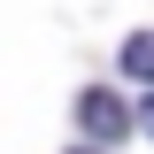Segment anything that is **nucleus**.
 I'll return each instance as SVG.
<instances>
[{
    "label": "nucleus",
    "mask_w": 154,
    "mask_h": 154,
    "mask_svg": "<svg viewBox=\"0 0 154 154\" xmlns=\"http://www.w3.org/2000/svg\"><path fill=\"white\" fill-rule=\"evenodd\" d=\"M77 131L93 139V146H116V139H123V131H139V116L123 108V100H116L108 85H93V93L77 100Z\"/></svg>",
    "instance_id": "f257e3e1"
},
{
    "label": "nucleus",
    "mask_w": 154,
    "mask_h": 154,
    "mask_svg": "<svg viewBox=\"0 0 154 154\" xmlns=\"http://www.w3.org/2000/svg\"><path fill=\"white\" fill-rule=\"evenodd\" d=\"M77 154H93V146H77Z\"/></svg>",
    "instance_id": "20e7f679"
},
{
    "label": "nucleus",
    "mask_w": 154,
    "mask_h": 154,
    "mask_svg": "<svg viewBox=\"0 0 154 154\" xmlns=\"http://www.w3.org/2000/svg\"><path fill=\"white\" fill-rule=\"evenodd\" d=\"M139 131H146V139H154V100H146V108H139Z\"/></svg>",
    "instance_id": "7ed1b4c3"
},
{
    "label": "nucleus",
    "mask_w": 154,
    "mask_h": 154,
    "mask_svg": "<svg viewBox=\"0 0 154 154\" xmlns=\"http://www.w3.org/2000/svg\"><path fill=\"white\" fill-rule=\"evenodd\" d=\"M123 77H139V85H154V31L123 38Z\"/></svg>",
    "instance_id": "f03ea898"
}]
</instances>
